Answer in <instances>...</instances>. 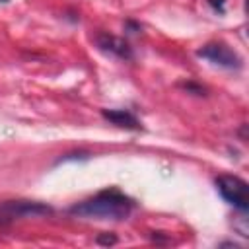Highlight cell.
<instances>
[{
	"label": "cell",
	"mask_w": 249,
	"mask_h": 249,
	"mask_svg": "<svg viewBox=\"0 0 249 249\" xmlns=\"http://www.w3.org/2000/svg\"><path fill=\"white\" fill-rule=\"evenodd\" d=\"M0 2H8V0H0Z\"/></svg>",
	"instance_id": "9c48e42d"
},
{
	"label": "cell",
	"mask_w": 249,
	"mask_h": 249,
	"mask_svg": "<svg viewBox=\"0 0 249 249\" xmlns=\"http://www.w3.org/2000/svg\"><path fill=\"white\" fill-rule=\"evenodd\" d=\"M53 214V208L43 202L33 200H10L0 206V218L14 220V218H39Z\"/></svg>",
	"instance_id": "3957f363"
},
{
	"label": "cell",
	"mask_w": 249,
	"mask_h": 249,
	"mask_svg": "<svg viewBox=\"0 0 249 249\" xmlns=\"http://www.w3.org/2000/svg\"><path fill=\"white\" fill-rule=\"evenodd\" d=\"M95 241L99 245H115L117 243V235L115 233H101V235H97Z\"/></svg>",
	"instance_id": "52a82bcc"
},
{
	"label": "cell",
	"mask_w": 249,
	"mask_h": 249,
	"mask_svg": "<svg viewBox=\"0 0 249 249\" xmlns=\"http://www.w3.org/2000/svg\"><path fill=\"white\" fill-rule=\"evenodd\" d=\"M95 43L101 51L109 53V54H115L119 58H132V51L128 47V43L121 37H115V35H109V33H99L95 37Z\"/></svg>",
	"instance_id": "5b68a950"
},
{
	"label": "cell",
	"mask_w": 249,
	"mask_h": 249,
	"mask_svg": "<svg viewBox=\"0 0 249 249\" xmlns=\"http://www.w3.org/2000/svg\"><path fill=\"white\" fill-rule=\"evenodd\" d=\"M196 54L200 58L210 60L212 64L222 66V68H230V70L241 68V56L235 51H231L228 45H224V43H208L202 49H198Z\"/></svg>",
	"instance_id": "277c9868"
},
{
	"label": "cell",
	"mask_w": 249,
	"mask_h": 249,
	"mask_svg": "<svg viewBox=\"0 0 249 249\" xmlns=\"http://www.w3.org/2000/svg\"><path fill=\"white\" fill-rule=\"evenodd\" d=\"M132 210V200L123 193L111 189L101 191L93 198L78 202L70 208V214L80 218H95V220H126Z\"/></svg>",
	"instance_id": "6da1fadb"
},
{
	"label": "cell",
	"mask_w": 249,
	"mask_h": 249,
	"mask_svg": "<svg viewBox=\"0 0 249 249\" xmlns=\"http://www.w3.org/2000/svg\"><path fill=\"white\" fill-rule=\"evenodd\" d=\"M101 115H103V119L111 121L113 124H117V126H121V128H130V130L140 128L138 119H136L132 113L124 111V109H103Z\"/></svg>",
	"instance_id": "8992f818"
},
{
	"label": "cell",
	"mask_w": 249,
	"mask_h": 249,
	"mask_svg": "<svg viewBox=\"0 0 249 249\" xmlns=\"http://www.w3.org/2000/svg\"><path fill=\"white\" fill-rule=\"evenodd\" d=\"M208 4H210L214 10H218L220 14H224V0H208Z\"/></svg>",
	"instance_id": "ba28073f"
},
{
	"label": "cell",
	"mask_w": 249,
	"mask_h": 249,
	"mask_svg": "<svg viewBox=\"0 0 249 249\" xmlns=\"http://www.w3.org/2000/svg\"><path fill=\"white\" fill-rule=\"evenodd\" d=\"M216 187H218L220 195L235 208H239L243 212L249 208V185L243 179H239L235 175H220L216 179Z\"/></svg>",
	"instance_id": "7a4b0ae2"
}]
</instances>
